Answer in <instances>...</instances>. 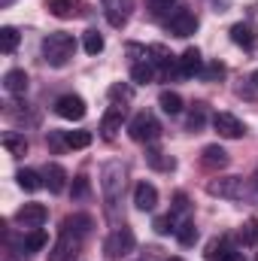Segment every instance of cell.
Here are the masks:
<instances>
[{"label":"cell","instance_id":"33","mask_svg":"<svg viewBox=\"0 0 258 261\" xmlns=\"http://www.w3.org/2000/svg\"><path fill=\"white\" fill-rule=\"evenodd\" d=\"M176 240H179L183 246H194V240H197V228H194V222H183V225L176 228Z\"/></svg>","mask_w":258,"mask_h":261},{"label":"cell","instance_id":"1","mask_svg":"<svg viewBox=\"0 0 258 261\" xmlns=\"http://www.w3.org/2000/svg\"><path fill=\"white\" fill-rule=\"evenodd\" d=\"M76 52V40L73 34H64V31H55L43 40V58L49 67H64Z\"/></svg>","mask_w":258,"mask_h":261},{"label":"cell","instance_id":"16","mask_svg":"<svg viewBox=\"0 0 258 261\" xmlns=\"http://www.w3.org/2000/svg\"><path fill=\"white\" fill-rule=\"evenodd\" d=\"M43 182L49 186V192H64V186H67V170L61 167V164H46V170H43Z\"/></svg>","mask_w":258,"mask_h":261},{"label":"cell","instance_id":"21","mask_svg":"<svg viewBox=\"0 0 258 261\" xmlns=\"http://www.w3.org/2000/svg\"><path fill=\"white\" fill-rule=\"evenodd\" d=\"M3 88H6L9 94H24V91H28V73H24V70H9V73L3 76Z\"/></svg>","mask_w":258,"mask_h":261},{"label":"cell","instance_id":"13","mask_svg":"<svg viewBox=\"0 0 258 261\" xmlns=\"http://www.w3.org/2000/svg\"><path fill=\"white\" fill-rule=\"evenodd\" d=\"M155 203H158V189L152 182H137V189H134V206L146 213V210H155Z\"/></svg>","mask_w":258,"mask_h":261},{"label":"cell","instance_id":"14","mask_svg":"<svg viewBox=\"0 0 258 261\" xmlns=\"http://www.w3.org/2000/svg\"><path fill=\"white\" fill-rule=\"evenodd\" d=\"M228 161L231 158L222 146H203V152H200V164L207 170H222V167H228Z\"/></svg>","mask_w":258,"mask_h":261},{"label":"cell","instance_id":"10","mask_svg":"<svg viewBox=\"0 0 258 261\" xmlns=\"http://www.w3.org/2000/svg\"><path fill=\"white\" fill-rule=\"evenodd\" d=\"M46 219H49V210H46L43 203H24V206L15 213V222L24 225V228H40Z\"/></svg>","mask_w":258,"mask_h":261},{"label":"cell","instance_id":"30","mask_svg":"<svg viewBox=\"0 0 258 261\" xmlns=\"http://www.w3.org/2000/svg\"><path fill=\"white\" fill-rule=\"evenodd\" d=\"M240 243L243 246H255L258 243V219H246L240 228Z\"/></svg>","mask_w":258,"mask_h":261},{"label":"cell","instance_id":"31","mask_svg":"<svg viewBox=\"0 0 258 261\" xmlns=\"http://www.w3.org/2000/svg\"><path fill=\"white\" fill-rule=\"evenodd\" d=\"M203 122H207V107L203 103H194L192 107V113H189V119H186V125H189V130H197L203 128Z\"/></svg>","mask_w":258,"mask_h":261},{"label":"cell","instance_id":"19","mask_svg":"<svg viewBox=\"0 0 258 261\" xmlns=\"http://www.w3.org/2000/svg\"><path fill=\"white\" fill-rule=\"evenodd\" d=\"M200 70H203L200 52H197V49H186V52L179 55V73H183V76H194V73H200Z\"/></svg>","mask_w":258,"mask_h":261},{"label":"cell","instance_id":"11","mask_svg":"<svg viewBox=\"0 0 258 261\" xmlns=\"http://www.w3.org/2000/svg\"><path fill=\"white\" fill-rule=\"evenodd\" d=\"M104 12L113 28H122L131 15V0H104Z\"/></svg>","mask_w":258,"mask_h":261},{"label":"cell","instance_id":"40","mask_svg":"<svg viewBox=\"0 0 258 261\" xmlns=\"http://www.w3.org/2000/svg\"><path fill=\"white\" fill-rule=\"evenodd\" d=\"M252 85H255V91H258V70L252 73Z\"/></svg>","mask_w":258,"mask_h":261},{"label":"cell","instance_id":"28","mask_svg":"<svg viewBox=\"0 0 258 261\" xmlns=\"http://www.w3.org/2000/svg\"><path fill=\"white\" fill-rule=\"evenodd\" d=\"M64 146L67 149H85V146H91V134L88 130H67Z\"/></svg>","mask_w":258,"mask_h":261},{"label":"cell","instance_id":"36","mask_svg":"<svg viewBox=\"0 0 258 261\" xmlns=\"http://www.w3.org/2000/svg\"><path fill=\"white\" fill-rule=\"evenodd\" d=\"M110 97H113V100H119V97H122V100H131V97H134V88H131V85H113V88H110Z\"/></svg>","mask_w":258,"mask_h":261},{"label":"cell","instance_id":"42","mask_svg":"<svg viewBox=\"0 0 258 261\" xmlns=\"http://www.w3.org/2000/svg\"><path fill=\"white\" fill-rule=\"evenodd\" d=\"M255 182H258V170H255Z\"/></svg>","mask_w":258,"mask_h":261},{"label":"cell","instance_id":"34","mask_svg":"<svg viewBox=\"0 0 258 261\" xmlns=\"http://www.w3.org/2000/svg\"><path fill=\"white\" fill-rule=\"evenodd\" d=\"M152 228H155V234H176V222H173V216H158L155 222H152Z\"/></svg>","mask_w":258,"mask_h":261},{"label":"cell","instance_id":"5","mask_svg":"<svg viewBox=\"0 0 258 261\" xmlns=\"http://www.w3.org/2000/svg\"><path fill=\"white\" fill-rule=\"evenodd\" d=\"M207 192L213 197L237 200V197H243V179L240 176H219V179H210L207 182Z\"/></svg>","mask_w":258,"mask_h":261},{"label":"cell","instance_id":"35","mask_svg":"<svg viewBox=\"0 0 258 261\" xmlns=\"http://www.w3.org/2000/svg\"><path fill=\"white\" fill-rule=\"evenodd\" d=\"M200 76H203L207 82H216V79H222V76H225V64L213 61V64H207L203 70H200Z\"/></svg>","mask_w":258,"mask_h":261},{"label":"cell","instance_id":"39","mask_svg":"<svg viewBox=\"0 0 258 261\" xmlns=\"http://www.w3.org/2000/svg\"><path fill=\"white\" fill-rule=\"evenodd\" d=\"M170 3H173V0H149V6H152L155 12H161V9H167Z\"/></svg>","mask_w":258,"mask_h":261},{"label":"cell","instance_id":"18","mask_svg":"<svg viewBox=\"0 0 258 261\" xmlns=\"http://www.w3.org/2000/svg\"><path fill=\"white\" fill-rule=\"evenodd\" d=\"M207 261H240V252L228 246V240H213L207 246Z\"/></svg>","mask_w":258,"mask_h":261},{"label":"cell","instance_id":"24","mask_svg":"<svg viewBox=\"0 0 258 261\" xmlns=\"http://www.w3.org/2000/svg\"><path fill=\"white\" fill-rule=\"evenodd\" d=\"M152 76H155V64L146 58V61H137V64L131 67V79L134 82H140V85H146V82H152Z\"/></svg>","mask_w":258,"mask_h":261},{"label":"cell","instance_id":"38","mask_svg":"<svg viewBox=\"0 0 258 261\" xmlns=\"http://www.w3.org/2000/svg\"><path fill=\"white\" fill-rule=\"evenodd\" d=\"M186 210H189V197L183 195V192L173 195V213H186Z\"/></svg>","mask_w":258,"mask_h":261},{"label":"cell","instance_id":"3","mask_svg":"<svg viewBox=\"0 0 258 261\" xmlns=\"http://www.w3.org/2000/svg\"><path fill=\"white\" fill-rule=\"evenodd\" d=\"M128 134L134 143H155L161 137V125L152 113H137L128 125Z\"/></svg>","mask_w":258,"mask_h":261},{"label":"cell","instance_id":"4","mask_svg":"<svg viewBox=\"0 0 258 261\" xmlns=\"http://www.w3.org/2000/svg\"><path fill=\"white\" fill-rule=\"evenodd\" d=\"M131 249H134V231L131 228H116L110 237H107V243H104V252H107V258H122V255H128Z\"/></svg>","mask_w":258,"mask_h":261},{"label":"cell","instance_id":"22","mask_svg":"<svg viewBox=\"0 0 258 261\" xmlns=\"http://www.w3.org/2000/svg\"><path fill=\"white\" fill-rule=\"evenodd\" d=\"M146 161H149V167H155V170H164V173L176 167V161H173L167 152H161V149H149V152H146Z\"/></svg>","mask_w":258,"mask_h":261},{"label":"cell","instance_id":"26","mask_svg":"<svg viewBox=\"0 0 258 261\" xmlns=\"http://www.w3.org/2000/svg\"><path fill=\"white\" fill-rule=\"evenodd\" d=\"M15 179H18V186H21L24 192H37L40 186H46V182H43V176H40L37 170H18V173H15Z\"/></svg>","mask_w":258,"mask_h":261},{"label":"cell","instance_id":"7","mask_svg":"<svg viewBox=\"0 0 258 261\" xmlns=\"http://www.w3.org/2000/svg\"><path fill=\"white\" fill-rule=\"evenodd\" d=\"M213 128L219 130V137H228V140H240L246 134V125L237 116H231V113H216L213 116Z\"/></svg>","mask_w":258,"mask_h":261},{"label":"cell","instance_id":"23","mask_svg":"<svg viewBox=\"0 0 258 261\" xmlns=\"http://www.w3.org/2000/svg\"><path fill=\"white\" fill-rule=\"evenodd\" d=\"M158 103H161V110H164L167 116L183 113V97H179L176 91H161V94H158Z\"/></svg>","mask_w":258,"mask_h":261},{"label":"cell","instance_id":"2","mask_svg":"<svg viewBox=\"0 0 258 261\" xmlns=\"http://www.w3.org/2000/svg\"><path fill=\"white\" fill-rule=\"evenodd\" d=\"M100 189H104L107 203H116V200L122 197V189H125V167H122L119 161L104 164V170H100Z\"/></svg>","mask_w":258,"mask_h":261},{"label":"cell","instance_id":"12","mask_svg":"<svg viewBox=\"0 0 258 261\" xmlns=\"http://www.w3.org/2000/svg\"><path fill=\"white\" fill-rule=\"evenodd\" d=\"M122 122H125V107H110V110L104 113V119H100V130H104V137L113 140V137L122 130Z\"/></svg>","mask_w":258,"mask_h":261},{"label":"cell","instance_id":"29","mask_svg":"<svg viewBox=\"0 0 258 261\" xmlns=\"http://www.w3.org/2000/svg\"><path fill=\"white\" fill-rule=\"evenodd\" d=\"M82 46H85L88 55H100V52H104V37H100L97 31H85V34H82Z\"/></svg>","mask_w":258,"mask_h":261},{"label":"cell","instance_id":"15","mask_svg":"<svg viewBox=\"0 0 258 261\" xmlns=\"http://www.w3.org/2000/svg\"><path fill=\"white\" fill-rule=\"evenodd\" d=\"M91 228H94V219H91V216H85V213L67 216L64 222H61V231H70V234H76V237H85Z\"/></svg>","mask_w":258,"mask_h":261},{"label":"cell","instance_id":"27","mask_svg":"<svg viewBox=\"0 0 258 261\" xmlns=\"http://www.w3.org/2000/svg\"><path fill=\"white\" fill-rule=\"evenodd\" d=\"M49 243V234L43 228H31V234L24 237V252H40Z\"/></svg>","mask_w":258,"mask_h":261},{"label":"cell","instance_id":"8","mask_svg":"<svg viewBox=\"0 0 258 261\" xmlns=\"http://www.w3.org/2000/svg\"><path fill=\"white\" fill-rule=\"evenodd\" d=\"M79 252V237L70 234V231H61L52 252H49V261H73V255Z\"/></svg>","mask_w":258,"mask_h":261},{"label":"cell","instance_id":"25","mask_svg":"<svg viewBox=\"0 0 258 261\" xmlns=\"http://www.w3.org/2000/svg\"><path fill=\"white\" fill-rule=\"evenodd\" d=\"M3 149H6L9 155L21 158V155H28V140L18 137V134H6V137H3Z\"/></svg>","mask_w":258,"mask_h":261},{"label":"cell","instance_id":"37","mask_svg":"<svg viewBox=\"0 0 258 261\" xmlns=\"http://www.w3.org/2000/svg\"><path fill=\"white\" fill-rule=\"evenodd\" d=\"M88 189H91L88 179H85V176H76V182H73V197H85L88 195Z\"/></svg>","mask_w":258,"mask_h":261},{"label":"cell","instance_id":"9","mask_svg":"<svg viewBox=\"0 0 258 261\" xmlns=\"http://www.w3.org/2000/svg\"><path fill=\"white\" fill-rule=\"evenodd\" d=\"M173 37H192L194 31H197V18H194L189 9H176L170 18H167V24H164Z\"/></svg>","mask_w":258,"mask_h":261},{"label":"cell","instance_id":"17","mask_svg":"<svg viewBox=\"0 0 258 261\" xmlns=\"http://www.w3.org/2000/svg\"><path fill=\"white\" fill-rule=\"evenodd\" d=\"M46 9L55 15V18H76L82 12V0H49Z\"/></svg>","mask_w":258,"mask_h":261},{"label":"cell","instance_id":"41","mask_svg":"<svg viewBox=\"0 0 258 261\" xmlns=\"http://www.w3.org/2000/svg\"><path fill=\"white\" fill-rule=\"evenodd\" d=\"M170 261H183V258H170Z\"/></svg>","mask_w":258,"mask_h":261},{"label":"cell","instance_id":"32","mask_svg":"<svg viewBox=\"0 0 258 261\" xmlns=\"http://www.w3.org/2000/svg\"><path fill=\"white\" fill-rule=\"evenodd\" d=\"M15 46H18V31L15 28H0V49L9 55V52H15Z\"/></svg>","mask_w":258,"mask_h":261},{"label":"cell","instance_id":"20","mask_svg":"<svg viewBox=\"0 0 258 261\" xmlns=\"http://www.w3.org/2000/svg\"><path fill=\"white\" fill-rule=\"evenodd\" d=\"M231 40H234L237 46H243V49H252V46H255V28L246 24V21H237V24L231 28Z\"/></svg>","mask_w":258,"mask_h":261},{"label":"cell","instance_id":"6","mask_svg":"<svg viewBox=\"0 0 258 261\" xmlns=\"http://www.w3.org/2000/svg\"><path fill=\"white\" fill-rule=\"evenodd\" d=\"M55 113L67 119V122H79V119H85V100L79 97V94H61L58 100H55Z\"/></svg>","mask_w":258,"mask_h":261}]
</instances>
